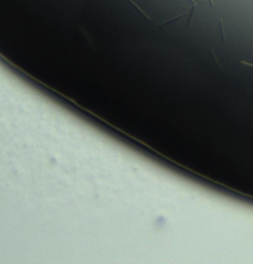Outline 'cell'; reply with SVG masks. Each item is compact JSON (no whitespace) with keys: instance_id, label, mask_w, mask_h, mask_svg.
Returning a JSON list of instances; mask_svg holds the SVG:
<instances>
[{"instance_id":"3","label":"cell","mask_w":253,"mask_h":264,"mask_svg":"<svg viewBox=\"0 0 253 264\" xmlns=\"http://www.w3.org/2000/svg\"><path fill=\"white\" fill-rule=\"evenodd\" d=\"M190 1H192V10H190V12H189V19H188L186 26H189V24H190L192 16H193V14H194V11H195V9H196V6H198V3H196L195 0H190Z\"/></svg>"},{"instance_id":"7","label":"cell","mask_w":253,"mask_h":264,"mask_svg":"<svg viewBox=\"0 0 253 264\" xmlns=\"http://www.w3.org/2000/svg\"><path fill=\"white\" fill-rule=\"evenodd\" d=\"M209 3H210V5H211V6H213V8H214V6H215V4H214V0H209Z\"/></svg>"},{"instance_id":"5","label":"cell","mask_w":253,"mask_h":264,"mask_svg":"<svg viewBox=\"0 0 253 264\" xmlns=\"http://www.w3.org/2000/svg\"><path fill=\"white\" fill-rule=\"evenodd\" d=\"M210 52H211V54H213V57H214L215 62H216L217 67H219L220 69H222V68H221V64H220V62H219V58H217V56H216V53H215V51H214V50H210Z\"/></svg>"},{"instance_id":"4","label":"cell","mask_w":253,"mask_h":264,"mask_svg":"<svg viewBox=\"0 0 253 264\" xmlns=\"http://www.w3.org/2000/svg\"><path fill=\"white\" fill-rule=\"evenodd\" d=\"M219 25H220V32H221L222 43H226V38H225V32H223V24H222V20L221 19H219Z\"/></svg>"},{"instance_id":"2","label":"cell","mask_w":253,"mask_h":264,"mask_svg":"<svg viewBox=\"0 0 253 264\" xmlns=\"http://www.w3.org/2000/svg\"><path fill=\"white\" fill-rule=\"evenodd\" d=\"M184 15H186V12H181V14H179V15H177V16H174V17H172V19H169V20H166V21H163V22H160V24L158 25V27H162V26H164V25H167V24H171L172 21H175V20H178V19H180L181 16H184Z\"/></svg>"},{"instance_id":"1","label":"cell","mask_w":253,"mask_h":264,"mask_svg":"<svg viewBox=\"0 0 253 264\" xmlns=\"http://www.w3.org/2000/svg\"><path fill=\"white\" fill-rule=\"evenodd\" d=\"M129 3H130V4H131V5H132V6H133V8H135L136 10H138V11H140V14H141V15H142V16H143L145 19H147V20H148V21H152V19H151V17H150L148 15H147V14H146V12H145V11H143V10H142L141 8H140V6H138V5H137V4L135 3V1H133V0H129Z\"/></svg>"},{"instance_id":"6","label":"cell","mask_w":253,"mask_h":264,"mask_svg":"<svg viewBox=\"0 0 253 264\" xmlns=\"http://www.w3.org/2000/svg\"><path fill=\"white\" fill-rule=\"evenodd\" d=\"M241 64H246V66H249V67H253L252 63H248V62H244V61H241Z\"/></svg>"}]
</instances>
